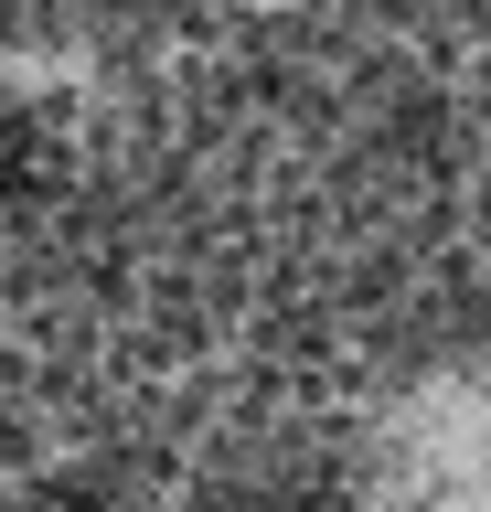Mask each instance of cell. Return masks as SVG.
Segmentation results:
<instances>
[{
	"instance_id": "obj_1",
	"label": "cell",
	"mask_w": 491,
	"mask_h": 512,
	"mask_svg": "<svg viewBox=\"0 0 491 512\" xmlns=\"http://www.w3.org/2000/svg\"><path fill=\"white\" fill-rule=\"evenodd\" d=\"M374 512H491V395H427L395 427Z\"/></svg>"
},
{
	"instance_id": "obj_2",
	"label": "cell",
	"mask_w": 491,
	"mask_h": 512,
	"mask_svg": "<svg viewBox=\"0 0 491 512\" xmlns=\"http://www.w3.org/2000/svg\"><path fill=\"white\" fill-rule=\"evenodd\" d=\"M235 11H310V0H235Z\"/></svg>"
},
{
	"instance_id": "obj_3",
	"label": "cell",
	"mask_w": 491,
	"mask_h": 512,
	"mask_svg": "<svg viewBox=\"0 0 491 512\" xmlns=\"http://www.w3.org/2000/svg\"><path fill=\"white\" fill-rule=\"evenodd\" d=\"M481 11H491V0H481Z\"/></svg>"
}]
</instances>
